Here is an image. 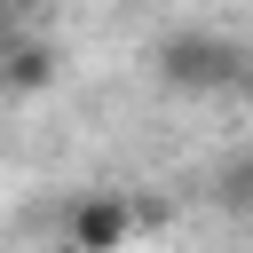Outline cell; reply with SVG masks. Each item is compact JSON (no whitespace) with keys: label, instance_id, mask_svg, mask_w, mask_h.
Returning <instances> with one entry per match:
<instances>
[{"label":"cell","instance_id":"obj_1","mask_svg":"<svg viewBox=\"0 0 253 253\" xmlns=\"http://www.w3.org/2000/svg\"><path fill=\"white\" fill-rule=\"evenodd\" d=\"M158 79L190 87V95H213V87L237 79V47L221 32H174V40H158Z\"/></svg>","mask_w":253,"mask_h":253},{"label":"cell","instance_id":"obj_2","mask_svg":"<svg viewBox=\"0 0 253 253\" xmlns=\"http://www.w3.org/2000/svg\"><path fill=\"white\" fill-rule=\"evenodd\" d=\"M63 237H71V253H126V237H134L126 190H87V198H71Z\"/></svg>","mask_w":253,"mask_h":253},{"label":"cell","instance_id":"obj_3","mask_svg":"<svg viewBox=\"0 0 253 253\" xmlns=\"http://www.w3.org/2000/svg\"><path fill=\"white\" fill-rule=\"evenodd\" d=\"M47 79H55V47H47V40H16V47L0 55V87H8V95H40Z\"/></svg>","mask_w":253,"mask_h":253},{"label":"cell","instance_id":"obj_4","mask_svg":"<svg viewBox=\"0 0 253 253\" xmlns=\"http://www.w3.org/2000/svg\"><path fill=\"white\" fill-rule=\"evenodd\" d=\"M221 206H229V213H253V150H237V158L221 166Z\"/></svg>","mask_w":253,"mask_h":253},{"label":"cell","instance_id":"obj_5","mask_svg":"<svg viewBox=\"0 0 253 253\" xmlns=\"http://www.w3.org/2000/svg\"><path fill=\"white\" fill-rule=\"evenodd\" d=\"M16 40H24V32H16V16H8V0H0V55H8Z\"/></svg>","mask_w":253,"mask_h":253}]
</instances>
